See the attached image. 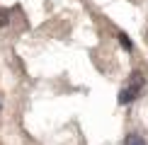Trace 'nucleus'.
<instances>
[{
    "mask_svg": "<svg viewBox=\"0 0 148 145\" xmlns=\"http://www.w3.org/2000/svg\"><path fill=\"white\" fill-rule=\"evenodd\" d=\"M138 92H141V89H138V87H134V85L124 87V89L119 92V104H131V102L138 97Z\"/></svg>",
    "mask_w": 148,
    "mask_h": 145,
    "instance_id": "1",
    "label": "nucleus"
},
{
    "mask_svg": "<svg viewBox=\"0 0 148 145\" xmlns=\"http://www.w3.org/2000/svg\"><path fill=\"white\" fill-rule=\"evenodd\" d=\"M124 145H146V140H143V136H138V133H129Z\"/></svg>",
    "mask_w": 148,
    "mask_h": 145,
    "instance_id": "2",
    "label": "nucleus"
},
{
    "mask_svg": "<svg viewBox=\"0 0 148 145\" xmlns=\"http://www.w3.org/2000/svg\"><path fill=\"white\" fill-rule=\"evenodd\" d=\"M119 44H121V48L124 51H134V44H131V39L124 34V32H119Z\"/></svg>",
    "mask_w": 148,
    "mask_h": 145,
    "instance_id": "3",
    "label": "nucleus"
},
{
    "mask_svg": "<svg viewBox=\"0 0 148 145\" xmlns=\"http://www.w3.org/2000/svg\"><path fill=\"white\" fill-rule=\"evenodd\" d=\"M10 24V12L5 7H0V27H8Z\"/></svg>",
    "mask_w": 148,
    "mask_h": 145,
    "instance_id": "4",
    "label": "nucleus"
}]
</instances>
